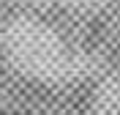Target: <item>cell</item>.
Instances as JSON below:
<instances>
[{"label": "cell", "instance_id": "cell-1", "mask_svg": "<svg viewBox=\"0 0 120 115\" xmlns=\"http://www.w3.org/2000/svg\"><path fill=\"white\" fill-rule=\"evenodd\" d=\"M0 115H25V112H0Z\"/></svg>", "mask_w": 120, "mask_h": 115}]
</instances>
